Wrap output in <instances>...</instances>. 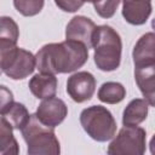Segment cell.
<instances>
[{"label": "cell", "instance_id": "6da1fadb", "mask_svg": "<svg viewBox=\"0 0 155 155\" xmlns=\"http://www.w3.org/2000/svg\"><path fill=\"white\" fill-rule=\"evenodd\" d=\"M36 69L46 74H67L81 68L88 59V48L78 41L65 40L44 45L35 54Z\"/></svg>", "mask_w": 155, "mask_h": 155}, {"label": "cell", "instance_id": "7a4b0ae2", "mask_svg": "<svg viewBox=\"0 0 155 155\" xmlns=\"http://www.w3.org/2000/svg\"><path fill=\"white\" fill-rule=\"evenodd\" d=\"M93 59L98 69L103 71L116 70L121 62L122 41L119 33L110 25H98L93 33Z\"/></svg>", "mask_w": 155, "mask_h": 155}, {"label": "cell", "instance_id": "3957f363", "mask_svg": "<svg viewBox=\"0 0 155 155\" xmlns=\"http://www.w3.org/2000/svg\"><path fill=\"white\" fill-rule=\"evenodd\" d=\"M21 132L28 145L27 151L29 155H58L61 153V145L54 128L42 124L36 114L30 115L29 121Z\"/></svg>", "mask_w": 155, "mask_h": 155}, {"label": "cell", "instance_id": "277c9868", "mask_svg": "<svg viewBox=\"0 0 155 155\" xmlns=\"http://www.w3.org/2000/svg\"><path fill=\"white\" fill-rule=\"evenodd\" d=\"M84 131L97 142H107L116 133V121L113 114L102 105H91L80 114Z\"/></svg>", "mask_w": 155, "mask_h": 155}, {"label": "cell", "instance_id": "5b68a950", "mask_svg": "<svg viewBox=\"0 0 155 155\" xmlns=\"http://www.w3.org/2000/svg\"><path fill=\"white\" fill-rule=\"evenodd\" d=\"M1 71L12 80H23L36 68L35 56L24 48L11 47L0 50Z\"/></svg>", "mask_w": 155, "mask_h": 155}, {"label": "cell", "instance_id": "8992f818", "mask_svg": "<svg viewBox=\"0 0 155 155\" xmlns=\"http://www.w3.org/2000/svg\"><path fill=\"white\" fill-rule=\"evenodd\" d=\"M145 130L138 126H124L111 140L109 155H143L145 153Z\"/></svg>", "mask_w": 155, "mask_h": 155}, {"label": "cell", "instance_id": "52a82bcc", "mask_svg": "<svg viewBox=\"0 0 155 155\" xmlns=\"http://www.w3.org/2000/svg\"><path fill=\"white\" fill-rule=\"evenodd\" d=\"M96 91V79L88 71H78L67 80V93L76 103L90 101Z\"/></svg>", "mask_w": 155, "mask_h": 155}, {"label": "cell", "instance_id": "ba28073f", "mask_svg": "<svg viewBox=\"0 0 155 155\" xmlns=\"http://www.w3.org/2000/svg\"><path fill=\"white\" fill-rule=\"evenodd\" d=\"M35 114L42 124L54 128L56 126L62 124L67 117L68 108L67 104L61 98L50 97V98H45L39 104Z\"/></svg>", "mask_w": 155, "mask_h": 155}, {"label": "cell", "instance_id": "9c48e42d", "mask_svg": "<svg viewBox=\"0 0 155 155\" xmlns=\"http://www.w3.org/2000/svg\"><path fill=\"white\" fill-rule=\"evenodd\" d=\"M97 25L92 19L85 16H74L65 28V40L78 41L84 44L87 48L92 47L93 33Z\"/></svg>", "mask_w": 155, "mask_h": 155}, {"label": "cell", "instance_id": "30bf717a", "mask_svg": "<svg viewBox=\"0 0 155 155\" xmlns=\"http://www.w3.org/2000/svg\"><path fill=\"white\" fill-rule=\"evenodd\" d=\"M132 58L134 68L155 64V33H145L138 39L132 51Z\"/></svg>", "mask_w": 155, "mask_h": 155}, {"label": "cell", "instance_id": "8fae6325", "mask_svg": "<svg viewBox=\"0 0 155 155\" xmlns=\"http://www.w3.org/2000/svg\"><path fill=\"white\" fill-rule=\"evenodd\" d=\"M151 0H122V16L132 25L144 24L151 15Z\"/></svg>", "mask_w": 155, "mask_h": 155}, {"label": "cell", "instance_id": "7c38bea8", "mask_svg": "<svg viewBox=\"0 0 155 155\" xmlns=\"http://www.w3.org/2000/svg\"><path fill=\"white\" fill-rule=\"evenodd\" d=\"M134 79L144 99L155 107V64L134 68Z\"/></svg>", "mask_w": 155, "mask_h": 155}, {"label": "cell", "instance_id": "4fadbf2b", "mask_svg": "<svg viewBox=\"0 0 155 155\" xmlns=\"http://www.w3.org/2000/svg\"><path fill=\"white\" fill-rule=\"evenodd\" d=\"M29 90L38 99L54 97L57 92V78L54 74L39 73L29 80Z\"/></svg>", "mask_w": 155, "mask_h": 155}, {"label": "cell", "instance_id": "5bb4252c", "mask_svg": "<svg viewBox=\"0 0 155 155\" xmlns=\"http://www.w3.org/2000/svg\"><path fill=\"white\" fill-rule=\"evenodd\" d=\"M1 117L5 119L13 130H22L30 119V114L24 104L19 102H11L1 107Z\"/></svg>", "mask_w": 155, "mask_h": 155}, {"label": "cell", "instance_id": "9a60e30c", "mask_svg": "<svg viewBox=\"0 0 155 155\" xmlns=\"http://www.w3.org/2000/svg\"><path fill=\"white\" fill-rule=\"evenodd\" d=\"M148 116V102L142 98L132 99L124 110V126H138Z\"/></svg>", "mask_w": 155, "mask_h": 155}, {"label": "cell", "instance_id": "2e32d148", "mask_svg": "<svg viewBox=\"0 0 155 155\" xmlns=\"http://www.w3.org/2000/svg\"><path fill=\"white\" fill-rule=\"evenodd\" d=\"M1 21V29H0V50L15 47L19 36V30L17 23L7 16H2Z\"/></svg>", "mask_w": 155, "mask_h": 155}, {"label": "cell", "instance_id": "e0dca14e", "mask_svg": "<svg viewBox=\"0 0 155 155\" xmlns=\"http://www.w3.org/2000/svg\"><path fill=\"white\" fill-rule=\"evenodd\" d=\"M98 99L107 104H117L126 97V88L120 82H104L98 90Z\"/></svg>", "mask_w": 155, "mask_h": 155}, {"label": "cell", "instance_id": "ac0fdd59", "mask_svg": "<svg viewBox=\"0 0 155 155\" xmlns=\"http://www.w3.org/2000/svg\"><path fill=\"white\" fill-rule=\"evenodd\" d=\"M0 154L2 155H17L19 151L16 138L13 137V127L1 117L0 122Z\"/></svg>", "mask_w": 155, "mask_h": 155}, {"label": "cell", "instance_id": "d6986e66", "mask_svg": "<svg viewBox=\"0 0 155 155\" xmlns=\"http://www.w3.org/2000/svg\"><path fill=\"white\" fill-rule=\"evenodd\" d=\"M45 0H13L15 8L25 17H33L40 13Z\"/></svg>", "mask_w": 155, "mask_h": 155}, {"label": "cell", "instance_id": "ffe728a7", "mask_svg": "<svg viewBox=\"0 0 155 155\" xmlns=\"http://www.w3.org/2000/svg\"><path fill=\"white\" fill-rule=\"evenodd\" d=\"M120 1L121 0H97L93 2V7L99 17L108 19L115 15Z\"/></svg>", "mask_w": 155, "mask_h": 155}, {"label": "cell", "instance_id": "44dd1931", "mask_svg": "<svg viewBox=\"0 0 155 155\" xmlns=\"http://www.w3.org/2000/svg\"><path fill=\"white\" fill-rule=\"evenodd\" d=\"M54 4L64 12H76L85 4L84 0H54Z\"/></svg>", "mask_w": 155, "mask_h": 155}, {"label": "cell", "instance_id": "7402d4cb", "mask_svg": "<svg viewBox=\"0 0 155 155\" xmlns=\"http://www.w3.org/2000/svg\"><path fill=\"white\" fill-rule=\"evenodd\" d=\"M149 148H150V153L153 155H155V134L151 137L150 139V143H149Z\"/></svg>", "mask_w": 155, "mask_h": 155}, {"label": "cell", "instance_id": "603a6c76", "mask_svg": "<svg viewBox=\"0 0 155 155\" xmlns=\"http://www.w3.org/2000/svg\"><path fill=\"white\" fill-rule=\"evenodd\" d=\"M84 1H85V2H92V4H93V2L97 1V0H84Z\"/></svg>", "mask_w": 155, "mask_h": 155}]
</instances>
